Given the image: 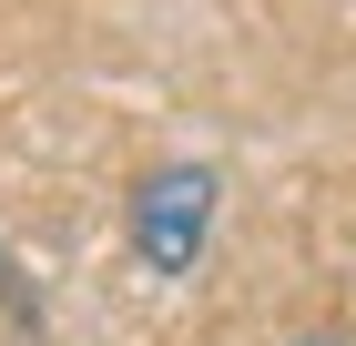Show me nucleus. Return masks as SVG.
<instances>
[{"mask_svg":"<svg viewBox=\"0 0 356 346\" xmlns=\"http://www.w3.org/2000/svg\"><path fill=\"white\" fill-rule=\"evenodd\" d=\"M296 346H346V336H296Z\"/></svg>","mask_w":356,"mask_h":346,"instance_id":"f03ea898","label":"nucleus"},{"mask_svg":"<svg viewBox=\"0 0 356 346\" xmlns=\"http://www.w3.org/2000/svg\"><path fill=\"white\" fill-rule=\"evenodd\" d=\"M204 235H214V173L204 163H153L133 184V255L153 275H193Z\"/></svg>","mask_w":356,"mask_h":346,"instance_id":"f257e3e1","label":"nucleus"}]
</instances>
